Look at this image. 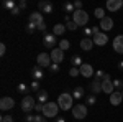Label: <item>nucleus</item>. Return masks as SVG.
<instances>
[{
	"mask_svg": "<svg viewBox=\"0 0 123 122\" xmlns=\"http://www.w3.org/2000/svg\"><path fill=\"white\" fill-rule=\"evenodd\" d=\"M79 69H80V74L84 76L85 79H90V78L95 74V69L92 68V65H89V63H84Z\"/></svg>",
	"mask_w": 123,
	"mask_h": 122,
	"instance_id": "nucleus-11",
	"label": "nucleus"
},
{
	"mask_svg": "<svg viewBox=\"0 0 123 122\" xmlns=\"http://www.w3.org/2000/svg\"><path fill=\"white\" fill-rule=\"evenodd\" d=\"M31 78H33V81H41L44 78V69L41 66H35L31 69Z\"/></svg>",
	"mask_w": 123,
	"mask_h": 122,
	"instance_id": "nucleus-16",
	"label": "nucleus"
},
{
	"mask_svg": "<svg viewBox=\"0 0 123 122\" xmlns=\"http://www.w3.org/2000/svg\"><path fill=\"white\" fill-rule=\"evenodd\" d=\"M98 27H100V30H102V31H110V30L113 28V18H110V17H105L104 20H100V25H98Z\"/></svg>",
	"mask_w": 123,
	"mask_h": 122,
	"instance_id": "nucleus-15",
	"label": "nucleus"
},
{
	"mask_svg": "<svg viewBox=\"0 0 123 122\" xmlns=\"http://www.w3.org/2000/svg\"><path fill=\"white\" fill-rule=\"evenodd\" d=\"M57 112H59V104L57 102H46L44 104V109H43V115L46 119H56Z\"/></svg>",
	"mask_w": 123,
	"mask_h": 122,
	"instance_id": "nucleus-3",
	"label": "nucleus"
},
{
	"mask_svg": "<svg viewBox=\"0 0 123 122\" xmlns=\"http://www.w3.org/2000/svg\"><path fill=\"white\" fill-rule=\"evenodd\" d=\"M5 53H7V46H5V43H2V45H0V55L3 56Z\"/></svg>",
	"mask_w": 123,
	"mask_h": 122,
	"instance_id": "nucleus-48",
	"label": "nucleus"
},
{
	"mask_svg": "<svg viewBox=\"0 0 123 122\" xmlns=\"http://www.w3.org/2000/svg\"><path fill=\"white\" fill-rule=\"evenodd\" d=\"M79 74H80V69H79V68H71V69H69V76H72V78H77Z\"/></svg>",
	"mask_w": 123,
	"mask_h": 122,
	"instance_id": "nucleus-38",
	"label": "nucleus"
},
{
	"mask_svg": "<svg viewBox=\"0 0 123 122\" xmlns=\"http://www.w3.org/2000/svg\"><path fill=\"white\" fill-rule=\"evenodd\" d=\"M94 15H95V18L104 20V18H105V10H104V8H95V10H94Z\"/></svg>",
	"mask_w": 123,
	"mask_h": 122,
	"instance_id": "nucleus-33",
	"label": "nucleus"
},
{
	"mask_svg": "<svg viewBox=\"0 0 123 122\" xmlns=\"http://www.w3.org/2000/svg\"><path fill=\"white\" fill-rule=\"evenodd\" d=\"M51 61L53 63H57V65H61L62 61H64V51L61 50V48H54V50H51Z\"/></svg>",
	"mask_w": 123,
	"mask_h": 122,
	"instance_id": "nucleus-8",
	"label": "nucleus"
},
{
	"mask_svg": "<svg viewBox=\"0 0 123 122\" xmlns=\"http://www.w3.org/2000/svg\"><path fill=\"white\" fill-rule=\"evenodd\" d=\"M17 93H20V94H26V93H31V91H30V87L25 84V83H20V84L17 86ZM26 96H28V94H26Z\"/></svg>",
	"mask_w": 123,
	"mask_h": 122,
	"instance_id": "nucleus-28",
	"label": "nucleus"
},
{
	"mask_svg": "<svg viewBox=\"0 0 123 122\" xmlns=\"http://www.w3.org/2000/svg\"><path fill=\"white\" fill-rule=\"evenodd\" d=\"M56 43H57L56 35H53V33H46V35L43 36V45L46 48H49V50H54Z\"/></svg>",
	"mask_w": 123,
	"mask_h": 122,
	"instance_id": "nucleus-10",
	"label": "nucleus"
},
{
	"mask_svg": "<svg viewBox=\"0 0 123 122\" xmlns=\"http://www.w3.org/2000/svg\"><path fill=\"white\" fill-rule=\"evenodd\" d=\"M17 5H18V3H15L13 0H5V2H3V8H5V10H8V12H12V10L15 8Z\"/></svg>",
	"mask_w": 123,
	"mask_h": 122,
	"instance_id": "nucleus-29",
	"label": "nucleus"
},
{
	"mask_svg": "<svg viewBox=\"0 0 123 122\" xmlns=\"http://www.w3.org/2000/svg\"><path fill=\"white\" fill-rule=\"evenodd\" d=\"M94 43L97 45V46H105L107 43H108V36L105 35L104 31H100V33H97V35H94Z\"/></svg>",
	"mask_w": 123,
	"mask_h": 122,
	"instance_id": "nucleus-13",
	"label": "nucleus"
},
{
	"mask_svg": "<svg viewBox=\"0 0 123 122\" xmlns=\"http://www.w3.org/2000/svg\"><path fill=\"white\" fill-rule=\"evenodd\" d=\"M36 30H38V25H35V23H31V22H28V23H26V27H25V31L30 33V35H31V33H35Z\"/></svg>",
	"mask_w": 123,
	"mask_h": 122,
	"instance_id": "nucleus-30",
	"label": "nucleus"
},
{
	"mask_svg": "<svg viewBox=\"0 0 123 122\" xmlns=\"http://www.w3.org/2000/svg\"><path fill=\"white\" fill-rule=\"evenodd\" d=\"M25 121L26 122H36V114H26L25 115Z\"/></svg>",
	"mask_w": 123,
	"mask_h": 122,
	"instance_id": "nucleus-39",
	"label": "nucleus"
},
{
	"mask_svg": "<svg viewBox=\"0 0 123 122\" xmlns=\"http://www.w3.org/2000/svg\"><path fill=\"white\" fill-rule=\"evenodd\" d=\"M118 68H120V69L123 71V61H120V63H118Z\"/></svg>",
	"mask_w": 123,
	"mask_h": 122,
	"instance_id": "nucleus-50",
	"label": "nucleus"
},
{
	"mask_svg": "<svg viewBox=\"0 0 123 122\" xmlns=\"http://www.w3.org/2000/svg\"><path fill=\"white\" fill-rule=\"evenodd\" d=\"M82 33H84V38H92L94 36L92 27H84V28H82Z\"/></svg>",
	"mask_w": 123,
	"mask_h": 122,
	"instance_id": "nucleus-34",
	"label": "nucleus"
},
{
	"mask_svg": "<svg viewBox=\"0 0 123 122\" xmlns=\"http://www.w3.org/2000/svg\"><path fill=\"white\" fill-rule=\"evenodd\" d=\"M46 30H48V25L44 23V22H43L41 25H38V31H43V33L46 35Z\"/></svg>",
	"mask_w": 123,
	"mask_h": 122,
	"instance_id": "nucleus-42",
	"label": "nucleus"
},
{
	"mask_svg": "<svg viewBox=\"0 0 123 122\" xmlns=\"http://www.w3.org/2000/svg\"><path fill=\"white\" fill-rule=\"evenodd\" d=\"M105 74H107V73H104L102 69H97V71H95V74H94L95 81H100V83H102V81H104V78H105Z\"/></svg>",
	"mask_w": 123,
	"mask_h": 122,
	"instance_id": "nucleus-36",
	"label": "nucleus"
},
{
	"mask_svg": "<svg viewBox=\"0 0 123 122\" xmlns=\"http://www.w3.org/2000/svg\"><path fill=\"white\" fill-rule=\"evenodd\" d=\"M36 122H48V119L41 114H36Z\"/></svg>",
	"mask_w": 123,
	"mask_h": 122,
	"instance_id": "nucleus-45",
	"label": "nucleus"
},
{
	"mask_svg": "<svg viewBox=\"0 0 123 122\" xmlns=\"http://www.w3.org/2000/svg\"><path fill=\"white\" fill-rule=\"evenodd\" d=\"M28 22L35 23V25H41V23L44 22V20H43V13H41V12H33V13H30Z\"/></svg>",
	"mask_w": 123,
	"mask_h": 122,
	"instance_id": "nucleus-19",
	"label": "nucleus"
},
{
	"mask_svg": "<svg viewBox=\"0 0 123 122\" xmlns=\"http://www.w3.org/2000/svg\"><path fill=\"white\" fill-rule=\"evenodd\" d=\"M13 106H15V99L10 96H3L0 99V109L2 111H10V109H13Z\"/></svg>",
	"mask_w": 123,
	"mask_h": 122,
	"instance_id": "nucleus-9",
	"label": "nucleus"
},
{
	"mask_svg": "<svg viewBox=\"0 0 123 122\" xmlns=\"http://www.w3.org/2000/svg\"><path fill=\"white\" fill-rule=\"evenodd\" d=\"M122 7H123V0H108L107 2V10L112 12V13L118 12Z\"/></svg>",
	"mask_w": 123,
	"mask_h": 122,
	"instance_id": "nucleus-12",
	"label": "nucleus"
},
{
	"mask_svg": "<svg viewBox=\"0 0 123 122\" xmlns=\"http://www.w3.org/2000/svg\"><path fill=\"white\" fill-rule=\"evenodd\" d=\"M36 101L41 102V104H46L48 102V93L44 91V89H41V91L36 94Z\"/></svg>",
	"mask_w": 123,
	"mask_h": 122,
	"instance_id": "nucleus-25",
	"label": "nucleus"
},
{
	"mask_svg": "<svg viewBox=\"0 0 123 122\" xmlns=\"http://www.w3.org/2000/svg\"><path fill=\"white\" fill-rule=\"evenodd\" d=\"M57 104H59V109H62V111H72V107H74V97H72V94L62 93L57 97Z\"/></svg>",
	"mask_w": 123,
	"mask_h": 122,
	"instance_id": "nucleus-1",
	"label": "nucleus"
},
{
	"mask_svg": "<svg viewBox=\"0 0 123 122\" xmlns=\"http://www.w3.org/2000/svg\"><path fill=\"white\" fill-rule=\"evenodd\" d=\"M113 50L115 53L123 55V35H118V36L113 38Z\"/></svg>",
	"mask_w": 123,
	"mask_h": 122,
	"instance_id": "nucleus-17",
	"label": "nucleus"
},
{
	"mask_svg": "<svg viewBox=\"0 0 123 122\" xmlns=\"http://www.w3.org/2000/svg\"><path fill=\"white\" fill-rule=\"evenodd\" d=\"M20 12H21V10H20V7L17 5L15 8H13L12 12H10V15H13V17H17V15H20Z\"/></svg>",
	"mask_w": 123,
	"mask_h": 122,
	"instance_id": "nucleus-44",
	"label": "nucleus"
},
{
	"mask_svg": "<svg viewBox=\"0 0 123 122\" xmlns=\"http://www.w3.org/2000/svg\"><path fill=\"white\" fill-rule=\"evenodd\" d=\"M85 96H87V94H85V89L82 86H79V87H76V89L72 91V97H74V99H82Z\"/></svg>",
	"mask_w": 123,
	"mask_h": 122,
	"instance_id": "nucleus-23",
	"label": "nucleus"
},
{
	"mask_svg": "<svg viewBox=\"0 0 123 122\" xmlns=\"http://www.w3.org/2000/svg\"><path fill=\"white\" fill-rule=\"evenodd\" d=\"M62 12L69 15V13H74L76 12V7H74V3H71V2H66L64 5H62Z\"/></svg>",
	"mask_w": 123,
	"mask_h": 122,
	"instance_id": "nucleus-26",
	"label": "nucleus"
},
{
	"mask_svg": "<svg viewBox=\"0 0 123 122\" xmlns=\"http://www.w3.org/2000/svg\"><path fill=\"white\" fill-rule=\"evenodd\" d=\"M123 101V96L120 91H113V93L110 94V104L112 106H120Z\"/></svg>",
	"mask_w": 123,
	"mask_h": 122,
	"instance_id": "nucleus-18",
	"label": "nucleus"
},
{
	"mask_svg": "<svg viewBox=\"0 0 123 122\" xmlns=\"http://www.w3.org/2000/svg\"><path fill=\"white\" fill-rule=\"evenodd\" d=\"M0 122H13V117L12 115H2L0 117Z\"/></svg>",
	"mask_w": 123,
	"mask_h": 122,
	"instance_id": "nucleus-41",
	"label": "nucleus"
},
{
	"mask_svg": "<svg viewBox=\"0 0 123 122\" xmlns=\"http://www.w3.org/2000/svg\"><path fill=\"white\" fill-rule=\"evenodd\" d=\"M26 5H28V3H26L25 0H20V2H18V7H20V10H25V8H26Z\"/></svg>",
	"mask_w": 123,
	"mask_h": 122,
	"instance_id": "nucleus-46",
	"label": "nucleus"
},
{
	"mask_svg": "<svg viewBox=\"0 0 123 122\" xmlns=\"http://www.w3.org/2000/svg\"><path fill=\"white\" fill-rule=\"evenodd\" d=\"M59 48L62 50V51H66L71 48V41L69 40H59Z\"/></svg>",
	"mask_w": 123,
	"mask_h": 122,
	"instance_id": "nucleus-32",
	"label": "nucleus"
},
{
	"mask_svg": "<svg viewBox=\"0 0 123 122\" xmlns=\"http://www.w3.org/2000/svg\"><path fill=\"white\" fill-rule=\"evenodd\" d=\"M61 71V66L57 65V63H53V65L49 66V73H53V74H57Z\"/></svg>",
	"mask_w": 123,
	"mask_h": 122,
	"instance_id": "nucleus-37",
	"label": "nucleus"
},
{
	"mask_svg": "<svg viewBox=\"0 0 123 122\" xmlns=\"http://www.w3.org/2000/svg\"><path fill=\"white\" fill-rule=\"evenodd\" d=\"M102 91H104L105 94H108V96L115 91V89H113V81H112L110 74H105L104 81H102Z\"/></svg>",
	"mask_w": 123,
	"mask_h": 122,
	"instance_id": "nucleus-7",
	"label": "nucleus"
},
{
	"mask_svg": "<svg viewBox=\"0 0 123 122\" xmlns=\"http://www.w3.org/2000/svg\"><path fill=\"white\" fill-rule=\"evenodd\" d=\"M89 91H90V94L98 96L100 93H104V91H102V83H100V81H95V79H92V81L89 83Z\"/></svg>",
	"mask_w": 123,
	"mask_h": 122,
	"instance_id": "nucleus-14",
	"label": "nucleus"
},
{
	"mask_svg": "<svg viewBox=\"0 0 123 122\" xmlns=\"http://www.w3.org/2000/svg\"><path fill=\"white\" fill-rule=\"evenodd\" d=\"M72 22L76 23L77 27H82V28H84L85 25L89 23V13L84 12V10H76V12L72 13Z\"/></svg>",
	"mask_w": 123,
	"mask_h": 122,
	"instance_id": "nucleus-2",
	"label": "nucleus"
},
{
	"mask_svg": "<svg viewBox=\"0 0 123 122\" xmlns=\"http://www.w3.org/2000/svg\"><path fill=\"white\" fill-rule=\"evenodd\" d=\"M94 40H92V38H82V40H80V48H82V50H84V51H90V50H92V48H94Z\"/></svg>",
	"mask_w": 123,
	"mask_h": 122,
	"instance_id": "nucleus-20",
	"label": "nucleus"
},
{
	"mask_svg": "<svg viewBox=\"0 0 123 122\" xmlns=\"http://www.w3.org/2000/svg\"><path fill=\"white\" fill-rule=\"evenodd\" d=\"M66 25H62V23H57L53 27V35H56V36H62L64 35V31H66Z\"/></svg>",
	"mask_w": 123,
	"mask_h": 122,
	"instance_id": "nucleus-22",
	"label": "nucleus"
},
{
	"mask_svg": "<svg viewBox=\"0 0 123 122\" xmlns=\"http://www.w3.org/2000/svg\"><path fill=\"white\" fill-rule=\"evenodd\" d=\"M38 8L41 13H53V3H49V2H39Z\"/></svg>",
	"mask_w": 123,
	"mask_h": 122,
	"instance_id": "nucleus-21",
	"label": "nucleus"
},
{
	"mask_svg": "<svg viewBox=\"0 0 123 122\" xmlns=\"http://www.w3.org/2000/svg\"><path fill=\"white\" fill-rule=\"evenodd\" d=\"M122 96H123V91H122Z\"/></svg>",
	"mask_w": 123,
	"mask_h": 122,
	"instance_id": "nucleus-51",
	"label": "nucleus"
},
{
	"mask_svg": "<svg viewBox=\"0 0 123 122\" xmlns=\"http://www.w3.org/2000/svg\"><path fill=\"white\" fill-rule=\"evenodd\" d=\"M43 109H44V104L36 102V106H35V111H36V112H43Z\"/></svg>",
	"mask_w": 123,
	"mask_h": 122,
	"instance_id": "nucleus-43",
	"label": "nucleus"
},
{
	"mask_svg": "<svg viewBox=\"0 0 123 122\" xmlns=\"http://www.w3.org/2000/svg\"><path fill=\"white\" fill-rule=\"evenodd\" d=\"M30 91L38 94L39 91H41V87H39V81H31V84H30Z\"/></svg>",
	"mask_w": 123,
	"mask_h": 122,
	"instance_id": "nucleus-31",
	"label": "nucleus"
},
{
	"mask_svg": "<svg viewBox=\"0 0 123 122\" xmlns=\"http://www.w3.org/2000/svg\"><path fill=\"white\" fill-rule=\"evenodd\" d=\"M36 63H38V66H41L43 69H44V68L49 69V66L53 65V61H51V55H49V53H39L38 56H36Z\"/></svg>",
	"mask_w": 123,
	"mask_h": 122,
	"instance_id": "nucleus-6",
	"label": "nucleus"
},
{
	"mask_svg": "<svg viewBox=\"0 0 123 122\" xmlns=\"http://www.w3.org/2000/svg\"><path fill=\"white\" fill-rule=\"evenodd\" d=\"M66 28L71 30V31H76V30H77V25L74 23V22H69V23H66Z\"/></svg>",
	"mask_w": 123,
	"mask_h": 122,
	"instance_id": "nucleus-40",
	"label": "nucleus"
},
{
	"mask_svg": "<svg viewBox=\"0 0 123 122\" xmlns=\"http://www.w3.org/2000/svg\"><path fill=\"white\" fill-rule=\"evenodd\" d=\"M84 99H85V106H95L97 104V96L95 94H87Z\"/></svg>",
	"mask_w": 123,
	"mask_h": 122,
	"instance_id": "nucleus-27",
	"label": "nucleus"
},
{
	"mask_svg": "<svg viewBox=\"0 0 123 122\" xmlns=\"http://www.w3.org/2000/svg\"><path fill=\"white\" fill-rule=\"evenodd\" d=\"M113 89L115 91H123V81L122 79H113Z\"/></svg>",
	"mask_w": 123,
	"mask_h": 122,
	"instance_id": "nucleus-35",
	"label": "nucleus"
},
{
	"mask_svg": "<svg viewBox=\"0 0 123 122\" xmlns=\"http://www.w3.org/2000/svg\"><path fill=\"white\" fill-rule=\"evenodd\" d=\"M87 112H89V109H87L85 104H76L72 107V115H74V119H77V121L85 119L87 117Z\"/></svg>",
	"mask_w": 123,
	"mask_h": 122,
	"instance_id": "nucleus-4",
	"label": "nucleus"
},
{
	"mask_svg": "<svg viewBox=\"0 0 123 122\" xmlns=\"http://www.w3.org/2000/svg\"><path fill=\"white\" fill-rule=\"evenodd\" d=\"M35 106H36V102H35L33 96H25V97L21 99V111L25 114H30L35 109Z\"/></svg>",
	"mask_w": 123,
	"mask_h": 122,
	"instance_id": "nucleus-5",
	"label": "nucleus"
},
{
	"mask_svg": "<svg viewBox=\"0 0 123 122\" xmlns=\"http://www.w3.org/2000/svg\"><path fill=\"white\" fill-rule=\"evenodd\" d=\"M82 5H84V3H82L80 0H77V2H74V7H76V10H82Z\"/></svg>",
	"mask_w": 123,
	"mask_h": 122,
	"instance_id": "nucleus-47",
	"label": "nucleus"
},
{
	"mask_svg": "<svg viewBox=\"0 0 123 122\" xmlns=\"http://www.w3.org/2000/svg\"><path fill=\"white\" fill-rule=\"evenodd\" d=\"M71 65H72V68H80V66L84 65V63H82V58L79 56V55H72V58H71Z\"/></svg>",
	"mask_w": 123,
	"mask_h": 122,
	"instance_id": "nucleus-24",
	"label": "nucleus"
},
{
	"mask_svg": "<svg viewBox=\"0 0 123 122\" xmlns=\"http://www.w3.org/2000/svg\"><path fill=\"white\" fill-rule=\"evenodd\" d=\"M54 122H66V119H64V117H56Z\"/></svg>",
	"mask_w": 123,
	"mask_h": 122,
	"instance_id": "nucleus-49",
	"label": "nucleus"
}]
</instances>
